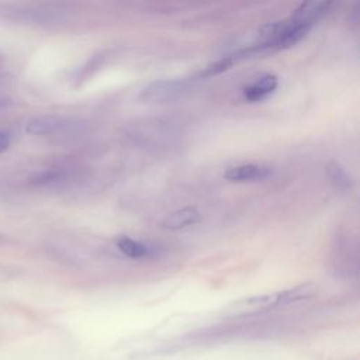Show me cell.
Returning a JSON list of instances; mask_svg holds the SVG:
<instances>
[{
    "mask_svg": "<svg viewBox=\"0 0 360 360\" xmlns=\"http://www.w3.org/2000/svg\"><path fill=\"white\" fill-rule=\"evenodd\" d=\"M68 179V173L60 169H51L38 173L32 177V183L35 186H55L60 184Z\"/></svg>",
    "mask_w": 360,
    "mask_h": 360,
    "instance_id": "obj_12",
    "label": "cell"
},
{
    "mask_svg": "<svg viewBox=\"0 0 360 360\" xmlns=\"http://www.w3.org/2000/svg\"><path fill=\"white\" fill-rule=\"evenodd\" d=\"M11 143V139H10V135L7 132H3L0 131V153H3L4 150L8 149Z\"/></svg>",
    "mask_w": 360,
    "mask_h": 360,
    "instance_id": "obj_13",
    "label": "cell"
},
{
    "mask_svg": "<svg viewBox=\"0 0 360 360\" xmlns=\"http://www.w3.org/2000/svg\"><path fill=\"white\" fill-rule=\"evenodd\" d=\"M193 83L194 80L191 77L155 80L142 89L139 98L146 103L173 101L184 96L190 90Z\"/></svg>",
    "mask_w": 360,
    "mask_h": 360,
    "instance_id": "obj_3",
    "label": "cell"
},
{
    "mask_svg": "<svg viewBox=\"0 0 360 360\" xmlns=\"http://www.w3.org/2000/svg\"><path fill=\"white\" fill-rule=\"evenodd\" d=\"M73 125L75 124L66 117L46 114V115H37V117L31 118L25 125V131L30 135L48 136V135H56L60 132H66Z\"/></svg>",
    "mask_w": 360,
    "mask_h": 360,
    "instance_id": "obj_5",
    "label": "cell"
},
{
    "mask_svg": "<svg viewBox=\"0 0 360 360\" xmlns=\"http://www.w3.org/2000/svg\"><path fill=\"white\" fill-rule=\"evenodd\" d=\"M118 250L129 259H146L155 255V248L129 236H120L117 239Z\"/></svg>",
    "mask_w": 360,
    "mask_h": 360,
    "instance_id": "obj_9",
    "label": "cell"
},
{
    "mask_svg": "<svg viewBox=\"0 0 360 360\" xmlns=\"http://www.w3.org/2000/svg\"><path fill=\"white\" fill-rule=\"evenodd\" d=\"M236 63L233 55H226V56H222L221 59L207 65L205 68H202L200 72H197L194 76H191V79L195 82V80H201V79H208V77H212V76H218L224 72H226L228 69H231L233 65Z\"/></svg>",
    "mask_w": 360,
    "mask_h": 360,
    "instance_id": "obj_11",
    "label": "cell"
},
{
    "mask_svg": "<svg viewBox=\"0 0 360 360\" xmlns=\"http://www.w3.org/2000/svg\"><path fill=\"white\" fill-rule=\"evenodd\" d=\"M326 174L332 186L339 191H349L353 187L352 176L338 162H329L326 166Z\"/></svg>",
    "mask_w": 360,
    "mask_h": 360,
    "instance_id": "obj_10",
    "label": "cell"
},
{
    "mask_svg": "<svg viewBox=\"0 0 360 360\" xmlns=\"http://www.w3.org/2000/svg\"><path fill=\"white\" fill-rule=\"evenodd\" d=\"M278 86V79L273 73H263L243 87L242 93L246 101L257 103L267 98Z\"/></svg>",
    "mask_w": 360,
    "mask_h": 360,
    "instance_id": "obj_7",
    "label": "cell"
},
{
    "mask_svg": "<svg viewBox=\"0 0 360 360\" xmlns=\"http://www.w3.org/2000/svg\"><path fill=\"white\" fill-rule=\"evenodd\" d=\"M0 15L11 21L34 25H51L62 22L65 20V14L62 10L42 6L1 4Z\"/></svg>",
    "mask_w": 360,
    "mask_h": 360,
    "instance_id": "obj_2",
    "label": "cell"
},
{
    "mask_svg": "<svg viewBox=\"0 0 360 360\" xmlns=\"http://www.w3.org/2000/svg\"><path fill=\"white\" fill-rule=\"evenodd\" d=\"M273 174V169L264 165H238L229 167L224 177L232 183H248V181H260Z\"/></svg>",
    "mask_w": 360,
    "mask_h": 360,
    "instance_id": "obj_6",
    "label": "cell"
},
{
    "mask_svg": "<svg viewBox=\"0 0 360 360\" xmlns=\"http://www.w3.org/2000/svg\"><path fill=\"white\" fill-rule=\"evenodd\" d=\"M201 221V214L194 207H184L177 211L170 212L165 217V219L160 222V226L163 229L169 231H179L183 228H187L190 225H194Z\"/></svg>",
    "mask_w": 360,
    "mask_h": 360,
    "instance_id": "obj_8",
    "label": "cell"
},
{
    "mask_svg": "<svg viewBox=\"0 0 360 360\" xmlns=\"http://www.w3.org/2000/svg\"><path fill=\"white\" fill-rule=\"evenodd\" d=\"M316 294V285L312 283L300 284L281 291H274L262 295H253L232 302L225 309V316L229 319H248L273 311L278 307H285L300 301L312 298Z\"/></svg>",
    "mask_w": 360,
    "mask_h": 360,
    "instance_id": "obj_1",
    "label": "cell"
},
{
    "mask_svg": "<svg viewBox=\"0 0 360 360\" xmlns=\"http://www.w3.org/2000/svg\"><path fill=\"white\" fill-rule=\"evenodd\" d=\"M173 135L172 125L169 122H163L160 120L158 121H145L138 122L131 128L128 132V136L141 145H160L166 142Z\"/></svg>",
    "mask_w": 360,
    "mask_h": 360,
    "instance_id": "obj_4",
    "label": "cell"
}]
</instances>
